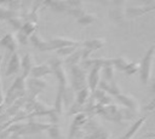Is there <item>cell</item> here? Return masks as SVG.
<instances>
[{
    "label": "cell",
    "instance_id": "cb8c5ba5",
    "mask_svg": "<svg viewBox=\"0 0 155 139\" xmlns=\"http://www.w3.org/2000/svg\"><path fill=\"white\" fill-rule=\"evenodd\" d=\"M47 131L52 139H61V129L57 124H51Z\"/></svg>",
    "mask_w": 155,
    "mask_h": 139
},
{
    "label": "cell",
    "instance_id": "30bf717a",
    "mask_svg": "<svg viewBox=\"0 0 155 139\" xmlns=\"http://www.w3.org/2000/svg\"><path fill=\"white\" fill-rule=\"evenodd\" d=\"M29 40H30V42H31L36 48H39L40 51H48V50H51V46H50L48 41H45L38 33L31 34Z\"/></svg>",
    "mask_w": 155,
    "mask_h": 139
},
{
    "label": "cell",
    "instance_id": "ac0fdd59",
    "mask_svg": "<svg viewBox=\"0 0 155 139\" xmlns=\"http://www.w3.org/2000/svg\"><path fill=\"white\" fill-rule=\"evenodd\" d=\"M35 29H36V23H35V22H29V21H28V22H25V23L22 25V28H21L19 30L29 37V35H31V34L35 33Z\"/></svg>",
    "mask_w": 155,
    "mask_h": 139
},
{
    "label": "cell",
    "instance_id": "4316f807",
    "mask_svg": "<svg viewBox=\"0 0 155 139\" xmlns=\"http://www.w3.org/2000/svg\"><path fill=\"white\" fill-rule=\"evenodd\" d=\"M76 50H78V47H75V46H73V47H63V48L57 50V54L58 56H70Z\"/></svg>",
    "mask_w": 155,
    "mask_h": 139
},
{
    "label": "cell",
    "instance_id": "8992f818",
    "mask_svg": "<svg viewBox=\"0 0 155 139\" xmlns=\"http://www.w3.org/2000/svg\"><path fill=\"white\" fill-rule=\"evenodd\" d=\"M50 46H51V50H59V48H63V47H78L80 44L78 41H74L71 39H67V37H53L48 41Z\"/></svg>",
    "mask_w": 155,
    "mask_h": 139
},
{
    "label": "cell",
    "instance_id": "9c48e42d",
    "mask_svg": "<svg viewBox=\"0 0 155 139\" xmlns=\"http://www.w3.org/2000/svg\"><path fill=\"white\" fill-rule=\"evenodd\" d=\"M101 69L99 66H92L90 75H88V89H91L92 92H94L97 89V86L99 83V76H101Z\"/></svg>",
    "mask_w": 155,
    "mask_h": 139
},
{
    "label": "cell",
    "instance_id": "44dd1931",
    "mask_svg": "<svg viewBox=\"0 0 155 139\" xmlns=\"http://www.w3.org/2000/svg\"><path fill=\"white\" fill-rule=\"evenodd\" d=\"M80 59H81V50H79V51L76 50L75 52H73V53L69 56V58L65 60V63L69 64V65H71V66H75Z\"/></svg>",
    "mask_w": 155,
    "mask_h": 139
},
{
    "label": "cell",
    "instance_id": "ba28073f",
    "mask_svg": "<svg viewBox=\"0 0 155 139\" xmlns=\"http://www.w3.org/2000/svg\"><path fill=\"white\" fill-rule=\"evenodd\" d=\"M0 46L6 48L7 51H10V54L16 52V48L18 46V42L15 37L13 34H6L1 40H0Z\"/></svg>",
    "mask_w": 155,
    "mask_h": 139
},
{
    "label": "cell",
    "instance_id": "1f68e13d",
    "mask_svg": "<svg viewBox=\"0 0 155 139\" xmlns=\"http://www.w3.org/2000/svg\"><path fill=\"white\" fill-rule=\"evenodd\" d=\"M70 139H78V138H70Z\"/></svg>",
    "mask_w": 155,
    "mask_h": 139
},
{
    "label": "cell",
    "instance_id": "83f0119b",
    "mask_svg": "<svg viewBox=\"0 0 155 139\" xmlns=\"http://www.w3.org/2000/svg\"><path fill=\"white\" fill-rule=\"evenodd\" d=\"M16 40H17V42H18V44H21V45H27V44L29 42V39H28V36H27L25 34H23L21 30H18Z\"/></svg>",
    "mask_w": 155,
    "mask_h": 139
},
{
    "label": "cell",
    "instance_id": "603a6c76",
    "mask_svg": "<svg viewBox=\"0 0 155 139\" xmlns=\"http://www.w3.org/2000/svg\"><path fill=\"white\" fill-rule=\"evenodd\" d=\"M101 71H103L104 79L107 80L105 82L113 81V77H114V68H113V66H103V68L101 69Z\"/></svg>",
    "mask_w": 155,
    "mask_h": 139
},
{
    "label": "cell",
    "instance_id": "4dcf8cb0",
    "mask_svg": "<svg viewBox=\"0 0 155 139\" xmlns=\"http://www.w3.org/2000/svg\"><path fill=\"white\" fill-rule=\"evenodd\" d=\"M11 139H21V137H18V135H13Z\"/></svg>",
    "mask_w": 155,
    "mask_h": 139
},
{
    "label": "cell",
    "instance_id": "d6986e66",
    "mask_svg": "<svg viewBox=\"0 0 155 139\" xmlns=\"http://www.w3.org/2000/svg\"><path fill=\"white\" fill-rule=\"evenodd\" d=\"M144 121H145V117L139 118V120L137 121V123H136V124H133V126H132V128L128 131V133H127V134H125V137H122L121 139H131V138H132V135H133V134H134V133L140 128V126L143 124V122H144Z\"/></svg>",
    "mask_w": 155,
    "mask_h": 139
},
{
    "label": "cell",
    "instance_id": "e0dca14e",
    "mask_svg": "<svg viewBox=\"0 0 155 139\" xmlns=\"http://www.w3.org/2000/svg\"><path fill=\"white\" fill-rule=\"evenodd\" d=\"M88 95H90V89H88L87 87H85V88H82V89L78 91L75 103L82 106L84 104H86V103H87V100H88Z\"/></svg>",
    "mask_w": 155,
    "mask_h": 139
},
{
    "label": "cell",
    "instance_id": "d4e9b609",
    "mask_svg": "<svg viewBox=\"0 0 155 139\" xmlns=\"http://www.w3.org/2000/svg\"><path fill=\"white\" fill-rule=\"evenodd\" d=\"M153 7H137V8H128L127 13L130 16H138V15H143L148 11H150Z\"/></svg>",
    "mask_w": 155,
    "mask_h": 139
},
{
    "label": "cell",
    "instance_id": "9a60e30c",
    "mask_svg": "<svg viewBox=\"0 0 155 139\" xmlns=\"http://www.w3.org/2000/svg\"><path fill=\"white\" fill-rule=\"evenodd\" d=\"M21 68L23 69V77L25 79L27 75H29L31 68H33V57L30 53H25L24 57L22 58V64Z\"/></svg>",
    "mask_w": 155,
    "mask_h": 139
},
{
    "label": "cell",
    "instance_id": "f546056e",
    "mask_svg": "<svg viewBox=\"0 0 155 139\" xmlns=\"http://www.w3.org/2000/svg\"><path fill=\"white\" fill-rule=\"evenodd\" d=\"M6 108H7V106H6L5 104H1V105H0V114H1V112H4V111L6 110Z\"/></svg>",
    "mask_w": 155,
    "mask_h": 139
},
{
    "label": "cell",
    "instance_id": "6da1fadb",
    "mask_svg": "<svg viewBox=\"0 0 155 139\" xmlns=\"http://www.w3.org/2000/svg\"><path fill=\"white\" fill-rule=\"evenodd\" d=\"M153 60H154V46H151L147 53L144 54V58L139 65V71H140V80L143 83H148L150 75H151V66H153Z\"/></svg>",
    "mask_w": 155,
    "mask_h": 139
},
{
    "label": "cell",
    "instance_id": "4fadbf2b",
    "mask_svg": "<svg viewBox=\"0 0 155 139\" xmlns=\"http://www.w3.org/2000/svg\"><path fill=\"white\" fill-rule=\"evenodd\" d=\"M52 73L51 68L48 64H42V65H36V66H33L31 70H30V74L34 79H41L42 76L47 75Z\"/></svg>",
    "mask_w": 155,
    "mask_h": 139
},
{
    "label": "cell",
    "instance_id": "52a82bcc",
    "mask_svg": "<svg viewBox=\"0 0 155 139\" xmlns=\"http://www.w3.org/2000/svg\"><path fill=\"white\" fill-rule=\"evenodd\" d=\"M21 69V59H19V56L15 52L10 56V60H8V64H7V68H6V76L8 75H13V74H17Z\"/></svg>",
    "mask_w": 155,
    "mask_h": 139
},
{
    "label": "cell",
    "instance_id": "5b68a950",
    "mask_svg": "<svg viewBox=\"0 0 155 139\" xmlns=\"http://www.w3.org/2000/svg\"><path fill=\"white\" fill-rule=\"evenodd\" d=\"M51 124H47V123H35V122H31V123H28V124H24L15 135H22V134H34V133H38V132H42L45 129H48Z\"/></svg>",
    "mask_w": 155,
    "mask_h": 139
},
{
    "label": "cell",
    "instance_id": "3957f363",
    "mask_svg": "<svg viewBox=\"0 0 155 139\" xmlns=\"http://www.w3.org/2000/svg\"><path fill=\"white\" fill-rule=\"evenodd\" d=\"M71 74H73V89L74 92L80 91L86 87V79H85V71L82 68H79L78 65L71 68Z\"/></svg>",
    "mask_w": 155,
    "mask_h": 139
},
{
    "label": "cell",
    "instance_id": "277c9868",
    "mask_svg": "<svg viewBox=\"0 0 155 139\" xmlns=\"http://www.w3.org/2000/svg\"><path fill=\"white\" fill-rule=\"evenodd\" d=\"M50 68H51L52 73L56 74L57 80L59 82V87H63L64 88L65 87V83H67V74H65L64 68L62 66L61 62L58 59H56V58H52L50 60Z\"/></svg>",
    "mask_w": 155,
    "mask_h": 139
},
{
    "label": "cell",
    "instance_id": "8fae6325",
    "mask_svg": "<svg viewBox=\"0 0 155 139\" xmlns=\"http://www.w3.org/2000/svg\"><path fill=\"white\" fill-rule=\"evenodd\" d=\"M98 87H99V89H102L103 92H108L109 94H113V95H119V94H121V91H120L119 86H117L114 81H110L109 83L105 82V81H99ZM98 87H97V88H98Z\"/></svg>",
    "mask_w": 155,
    "mask_h": 139
},
{
    "label": "cell",
    "instance_id": "484cf974",
    "mask_svg": "<svg viewBox=\"0 0 155 139\" xmlns=\"http://www.w3.org/2000/svg\"><path fill=\"white\" fill-rule=\"evenodd\" d=\"M137 70H139V65L137 63H134V62H130L127 64L126 69H125V73L127 75H133V74H136Z\"/></svg>",
    "mask_w": 155,
    "mask_h": 139
},
{
    "label": "cell",
    "instance_id": "7c38bea8",
    "mask_svg": "<svg viewBox=\"0 0 155 139\" xmlns=\"http://www.w3.org/2000/svg\"><path fill=\"white\" fill-rule=\"evenodd\" d=\"M116 97H117V99H119L122 104H125V105H126L128 109H131L133 112L139 110V104H138L137 99H134L132 95H124V94H119V95H116Z\"/></svg>",
    "mask_w": 155,
    "mask_h": 139
},
{
    "label": "cell",
    "instance_id": "5bb4252c",
    "mask_svg": "<svg viewBox=\"0 0 155 139\" xmlns=\"http://www.w3.org/2000/svg\"><path fill=\"white\" fill-rule=\"evenodd\" d=\"M81 45H82L84 48H86V50L94 51V50H98V48L103 47V46L105 45V40H104L103 37H98V39H92V40L84 41Z\"/></svg>",
    "mask_w": 155,
    "mask_h": 139
},
{
    "label": "cell",
    "instance_id": "7402d4cb",
    "mask_svg": "<svg viewBox=\"0 0 155 139\" xmlns=\"http://www.w3.org/2000/svg\"><path fill=\"white\" fill-rule=\"evenodd\" d=\"M128 63H130V62H128L126 58L120 57V58L113 59V68L115 66L117 70H124V71H125V69H126V66H127Z\"/></svg>",
    "mask_w": 155,
    "mask_h": 139
},
{
    "label": "cell",
    "instance_id": "7a4b0ae2",
    "mask_svg": "<svg viewBox=\"0 0 155 139\" xmlns=\"http://www.w3.org/2000/svg\"><path fill=\"white\" fill-rule=\"evenodd\" d=\"M24 81H25V79H24L23 76H22V77H18V79L15 81V83L12 85V87H11V88L8 89V92H7L6 103H5L6 106H7L8 104L13 103V100H17L18 98H21V95L24 94V87H25Z\"/></svg>",
    "mask_w": 155,
    "mask_h": 139
},
{
    "label": "cell",
    "instance_id": "ffe728a7",
    "mask_svg": "<svg viewBox=\"0 0 155 139\" xmlns=\"http://www.w3.org/2000/svg\"><path fill=\"white\" fill-rule=\"evenodd\" d=\"M97 19V16L93 15V13H84L81 17L78 18V22L80 24H90V23H93L94 21Z\"/></svg>",
    "mask_w": 155,
    "mask_h": 139
},
{
    "label": "cell",
    "instance_id": "2e32d148",
    "mask_svg": "<svg viewBox=\"0 0 155 139\" xmlns=\"http://www.w3.org/2000/svg\"><path fill=\"white\" fill-rule=\"evenodd\" d=\"M28 86H29L30 89L35 91L34 93H38V92H40L41 88H46L47 87V82L45 80H42V79H34L33 77V79L28 80Z\"/></svg>",
    "mask_w": 155,
    "mask_h": 139
},
{
    "label": "cell",
    "instance_id": "f1b7e54d",
    "mask_svg": "<svg viewBox=\"0 0 155 139\" xmlns=\"http://www.w3.org/2000/svg\"><path fill=\"white\" fill-rule=\"evenodd\" d=\"M4 100V95H2V91H1V81H0V104H2Z\"/></svg>",
    "mask_w": 155,
    "mask_h": 139
}]
</instances>
